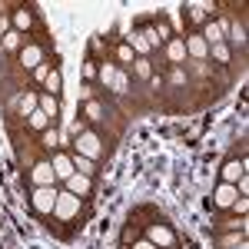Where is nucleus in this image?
Segmentation results:
<instances>
[{
	"label": "nucleus",
	"mask_w": 249,
	"mask_h": 249,
	"mask_svg": "<svg viewBox=\"0 0 249 249\" xmlns=\"http://www.w3.org/2000/svg\"><path fill=\"white\" fill-rule=\"evenodd\" d=\"M57 186H34V193H30V206H34V213H40V216H50L53 213V206H57Z\"/></svg>",
	"instance_id": "1"
},
{
	"label": "nucleus",
	"mask_w": 249,
	"mask_h": 249,
	"mask_svg": "<svg viewBox=\"0 0 249 249\" xmlns=\"http://www.w3.org/2000/svg\"><path fill=\"white\" fill-rule=\"evenodd\" d=\"M77 213H80V196H73V193H67V190H60V193H57V206H53V216H57L60 223H70Z\"/></svg>",
	"instance_id": "2"
},
{
	"label": "nucleus",
	"mask_w": 249,
	"mask_h": 249,
	"mask_svg": "<svg viewBox=\"0 0 249 249\" xmlns=\"http://www.w3.org/2000/svg\"><path fill=\"white\" fill-rule=\"evenodd\" d=\"M73 153L87 156V160H96V156L103 153V143H100V136L90 133V130H83V133H77V143H73Z\"/></svg>",
	"instance_id": "3"
},
{
	"label": "nucleus",
	"mask_w": 249,
	"mask_h": 249,
	"mask_svg": "<svg viewBox=\"0 0 249 249\" xmlns=\"http://www.w3.org/2000/svg\"><path fill=\"white\" fill-rule=\"evenodd\" d=\"M146 239H150L156 249H170V246H176V232H173L166 223H153V226L146 230Z\"/></svg>",
	"instance_id": "4"
},
{
	"label": "nucleus",
	"mask_w": 249,
	"mask_h": 249,
	"mask_svg": "<svg viewBox=\"0 0 249 249\" xmlns=\"http://www.w3.org/2000/svg\"><path fill=\"white\" fill-rule=\"evenodd\" d=\"M63 190L67 193H73V196H90V190H93V176H83V173H73L67 183H63Z\"/></svg>",
	"instance_id": "5"
},
{
	"label": "nucleus",
	"mask_w": 249,
	"mask_h": 249,
	"mask_svg": "<svg viewBox=\"0 0 249 249\" xmlns=\"http://www.w3.org/2000/svg\"><path fill=\"white\" fill-rule=\"evenodd\" d=\"M236 199H239V193H236L232 183H219V190L213 193V206H216V210H230Z\"/></svg>",
	"instance_id": "6"
},
{
	"label": "nucleus",
	"mask_w": 249,
	"mask_h": 249,
	"mask_svg": "<svg viewBox=\"0 0 249 249\" xmlns=\"http://www.w3.org/2000/svg\"><path fill=\"white\" fill-rule=\"evenodd\" d=\"M20 63H23L27 70H37L40 63H43V50H40V43H23V47H20Z\"/></svg>",
	"instance_id": "7"
},
{
	"label": "nucleus",
	"mask_w": 249,
	"mask_h": 249,
	"mask_svg": "<svg viewBox=\"0 0 249 249\" xmlns=\"http://www.w3.org/2000/svg\"><path fill=\"white\" fill-rule=\"evenodd\" d=\"M30 183L34 186H53L57 183V176H53V166L43 160V163H37L34 170H30Z\"/></svg>",
	"instance_id": "8"
},
{
	"label": "nucleus",
	"mask_w": 249,
	"mask_h": 249,
	"mask_svg": "<svg viewBox=\"0 0 249 249\" xmlns=\"http://www.w3.org/2000/svg\"><path fill=\"white\" fill-rule=\"evenodd\" d=\"M183 43H186V53H190L193 60H206V53H210V43L199 37V34H190V37H183Z\"/></svg>",
	"instance_id": "9"
},
{
	"label": "nucleus",
	"mask_w": 249,
	"mask_h": 249,
	"mask_svg": "<svg viewBox=\"0 0 249 249\" xmlns=\"http://www.w3.org/2000/svg\"><path fill=\"white\" fill-rule=\"evenodd\" d=\"M50 166H53V176H57V179H63V183H67V179L77 173V170H73V160H70L67 153H53Z\"/></svg>",
	"instance_id": "10"
},
{
	"label": "nucleus",
	"mask_w": 249,
	"mask_h": 249,
	"mask_svg": "<svg viewBox=\"0 0 249 249\" xmlns=\"http://www.w3.org/2000/svg\"><path fill=\"white\" fill-rule=\"evenodd\" d=\"M166 57H170L173 67H183V60H186V43H183V37L166 40Z\"/></svg>",
	"instance_id": "11"
},
{
	"label": "nucleus",
	"mask_w": 249,
	"mask_h": 249,
	"mask_svg": "<svg viewBox=\"0 0 249 249\" xmlns=\"http://www.w3.org/2000/svg\"><path fill=\"white\" fill-rule=\"evenodd\" d=\"M239 176H246V160H230V163L223 166V183H232V186H236Z\"/></svg>",
	"instance_id": "12"
},
{
	"label": "nucleus",
	"mask_w": 249,
	"mask_h": 249,
	"mask_svg": "<svg viewBox=\"0 0 249 249\" xmlns=\"http://www.w3.org/2000/svg\"><path fill=\"white\" fill-rule=\"evenodd\" d=\"M27 126H30V130H37V133H43V130H50V126H53V120H50V116L43 113V110H34V113L27 116Z\"/></svg>",
	"instance_id": "13"
},
{
	"label": "nucleus",
	"mask_w": 249,
	"mask_h": 249,
	"mask_svg": "<svg viewBox=\"0 0 249 249\" xmlns=\"http://www.w3.org/2000/svg\"><path fill=\"white\" fill-rule=\"evenodd\" d=\"M199 37L206 40L210 47H213V43H223V40H226V37H223V27H219V23H213V20H206V23H203Z\"/></svg>",
	"instance_id": "14"
},
{
	"label": "nucleus",
	"mask_w": 249,
	"mask_h": 249,
	"mask_svg": "<svg viewBox=\"0 0 249 249\" xmlns=\"http://www.w3.org/2000/svg\"><path fill=\"white\" fill-rule=\"evenodd\" d=\"M116 73H120V67H116V63H110V60H103V63H100V83H103V87H110V90H113Z\"/></svg>",
	"instance_id": "15"
},
{
	"label": "nucleus",
	"mask_w": 249,
	"mask_h": 249,
	"mask_svg": "<svg viewBox=\"0 0 249 249\" xmlns=\"http://www.w3.org/2000/svg\"><path fill=\"white\" fill-rule=\"evenodd\" d=\"M37 107H40V110H43L47 116H50V120H57V116H60V100H57V96H50V93H43V96H40V100H37Z\"/></svg>",
	"instance_id": "16"
},
{
	"label": "nucleus",
	"mask_w": 249,
	"mask_h": 249,
	"mask_svg": "<svg viewBox=\"0 0 249 249\" xmlns=\"http://www.w3.org/2000/svg\"><path fill=\"white\" fill-rule=\"evenodd\" d=\"M239 243H246V232L243 230H230L219 236V249H232V246H239Z\"/></svg>",
	"instance_id": "17"
},
{
	"label": "nucleus",
	"mask_w": 249,
	"mask_h": 249,
	"mask_svg": "<svg viewBox=\"0 0 249 249\" xmlns=\"http://www.w3.org/2000/svg\"><path fill=\"white\" fill-rule=\"evenodd\" d=\"M70 160H73V170H77V173H83V176H93V173H96L93 160H87V156H80V153H73Z\"/></svg>",
	"instance_id": "18"
},
{
	"label": "nucleus",
	"mask_w": 249,
	"mask_h": 249,
	"mask_svg": "<svg viewBox=\"0 0 249 249\" xmlns=\"http://www.w3.org/2000/svg\"><path fill=\"white\" fill-rule=\"evenodd\" d=\"M126 43H130V50H136L140 57H146V53H150V43L143 40V34H130V37H126Z\"/></svg>",
	"instance_id": "19"
},
{
	"label": "nucleus",
	"mask_w": 249,
	"mask_h": 249,
	"mask_svg": "<svg viewBox=\"0 0 249 249\" xmlns=\"http://www.w3.org/2000/svg\"><path fill=\"white\" fill-rule=\"evenodd\" d=\"M60 83H63V77H60V70H57V67H53V73L43 80V90H47L50 96H57V93H60Z\"/></svg>",
	"instance_id": "20"
},
{
	"label": "nucleus",
	"mask_w": 249,
	"mask_h": 249,
	"mask_svg": "<svg viewBox=\"0 0 249 249\" xmlns=\"http://www.w3.org/2000/svg\"><path fill=\"white\" fill-rule=\"evenodd\" d=\"M37 100H40L37 93H23V96H20V116L34 113V110H37Z\"/></svg>",
	"instance_id": "21"
},
{
	"label": "nucleus",
	"mask_w": 249,
	"mask_h": 249,
	"mask_svg": "<svg viewBox=\"0 0 249 249\" xmlns=\"http://www.w3.org/2000/svg\"><path fill=\"white\" fill-rule=\"evenodd\" d=\"M133 70H136V77H140V80H153V70H150V60H146V57H136L133 60Z\"/></svg>",
	"instance_id": "22"
},
{
	"label": "nucleus",
	"mask_w": 249,
	"mask_h": 249,
	"mask_svg": "<svg viewBox=\"0 0 249 249\" xmlns=\"http://www.w3.org/2000/svg\"><path fill=\"white\" fill-rule=\"evenodd\" d=\"M153 30H156V37L163 40V43L173 37V34H170V20H166V17H156V20H153Z\"/></svg>",
	"instance_id": "23"
},
{
	"label": "nucleus",
	"mask_w": 249,
	"mask_h": 249,
	"mask_svg": "<svg viewBox=\"0 0 249 249\" xmlns=\"http://www.w3.org/2000/svg\"><path fill=\"white\" fill-rule=\"evenodd\" d=\"M57 130H53V126H50V130H43V133H40V146H43V150H57Z\"/></svg>",
	"instance_id": "24"
},
{
	"label": "nucleus",
	"mask_w": 249,
	"mask_h": 249,
	"mask_svg": "<svg viewBox=\"0 0 249 249\" xmlns=\"http://www.w3.org/2000/svg\"><path fill=\"white\" fill-rule=\"evenodd\" d=\"M246 216H230V219H223V223H219V230H243L246 232Z\"/></svg>",
	"instance_id": "25"
},
{
	"label": "nucleus",
	"mask_w": 249,
	"mask_h": 249,
	"mask_svg": "<svg viewBox=\"0 0 249 249\" xmlns=\"http://www.w3.org/2000/svg\"><path fill=\"white\" fill-rule=\"evenodd\" d=\"M210 53H213V60H216V63H230V47H226V43H213Z\"/></svg>",
	"instance_id": "26"
},
{
	"label": "nucleus",
	"mask_w": 249,
	"mask_h": 249,
	"mask_svg": "<svg viewBox=\"0 0 249 249\" xmlns=\"http://www.w3.org/2000/svg\"><path fill=\"white\" fill-rule=\"evenodd\" d=\"M3 47H7V50H20V47H23V40H20L17 30H7V37H3Z\"/></svg>",
	"instance_id": "27"
},
{
	"label": "nucleus",
	"mask_w": 249,
	"mask_h": 249,
	"mask_svg": "<svg viewBox=\"0 0 249 249\" xmlns=\"http://www.w3.org/2000/svg\"><path fill=\"white\" fill-rule=\"evenodd\" d=\"M116 60H120V63H133V50H130V43H120V47H116Z\"/></svg>",
	"instance_id": "28"
},
{
	"label": "nucleus",
	"mask_w": 249,
	"mask_h": 249,
	"mask_svg": "<svg viewBox=\"0 0 249 249\" xmlns=\"http://www.w3.org/2000/svg\"><path fill=\"white\" fill-rule=\"evenodd\" d=\"M50 73H53V63H50V60H43L37 70H34V80H40V83H43V80L50 77Z\"/></svg>",
	"instance_id": "29"
},
{
	"label": "nucleus",
	"mask_w": 249,
	"mask_h": 249,
	"mask_svg": "<svg viewBox=\"0 0 249 249\" xmlns=\"http://www.w3.org/2000/svg\"><path fill=\"white\" fill-rule=\"evenodd\" d=\"M14 23H17L20 30H27V27L34 23V17H30V10H17V14H14Z\"/></svg>",
	"instance_id": "30"
},
{
	"label": "nucleus",
	"mask_w": 249,
	"mask_h": 249,
	"mask_svg": "<svg viewBox=\"0 0 249 249\" xmlns=\"http://www.w3.org/2000/svg\"><path fill=\"white\" fill-rule=\"evenodd\" d=\"M136 239H140V226L130 223V226L123 230V246H130V243H136Z\"/></svg>",
	"instance_id": "31"
},
{
	"label": "nucleus",
	"mask_w": 249,
	"mask_h": 249,
	"mask_svg": "<svg viewBox=\"0 0 249 249\" xmlns=\"http://www.w3.org/2000/svg\"><path fill=\"white\" fill-rule=\"evenodd\" d=\"M246 210H249V199H246V196H239V199H236V203L230 206L232 216H246Z\"/></svg>",
	"instance_id": "32"
},
{
	"label": "nucleus",
	"mask_w": 249,
	"mask_h": 249,
	"mask_svg": "<svg viewBox=\"0 0 249 249\" xmlns=\"http://www.w3.org/2000/svg\"><path fill=\"white\" fill-rule=\"evenodd\" d=\"M126 83H130V80H126V73H116V83H113V90H116V93H123V90H126Z\"/></svg>",
	"instance_id": "33"
},
{
	"label": "nucleus",
	"mask_w": 249,
	"mask_h": 249,
	"mask_svg": "<svg viewBox=\"0 0 249 249\" xmlns=\"http://www.w3.org/2000/svg\"><path fill=\"white\" fill-rule=\"evenodd\" d=\"M170 80H173V83H186V73H183V67H173Z\"/></svg>",
	"instance_id": "34"
},
{
	"label": "nucleus",
	"mask_w": 249,
	"mask_h": 249,
	"mask_svg": "<svg viewBox=\"0 0 249 249\" xmlns=\"http://www.w3.org/2000/svg\"><path fill=\"white\" fill-rule=\"evenodd\" d=\"M87 120H100V107L96 103H87Z\"/></svg>",
	"instance_id": "35"
},
{
	"label": "nucleus",
	"mask_w": 249,
	"mask_h": 249,
	"mask_svg": "<svg viewBox=\"0 0 249 249\" xmlns=\"http://www.w3.org/2000/svg\"><path fill=\"white\" fill-rule=\"evenodd\" d=\"M133 249H156V246L150 243V239H136V243H133Z\"/></svg>",
	"instance_id": "36"
},
{
	"label": "nucleus",
	"mask_w": 249,
	"mask_h": 249,
	"mask_svg": "<svg viewBox=\"0 0 249 249\" xmlns=\"http://www.w3.org/2000/svg\"><path fill=\"white\" fill-rule=\"evenodd\" d=\"M232 249H249V246H246V243H239V246H232Z\"/></svg>",
	"instance_id": "37"
}]
</instances>
